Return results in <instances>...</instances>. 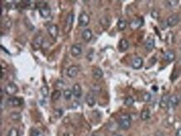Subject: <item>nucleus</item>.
Listing matches in <instances>:
<instances>
[{
  "mask_svg": "<svg viewBox=\"0 0 181 136\" xmlns=\"http://www.w3.org/2000/svg\"><path fill=\"white\" fill-rule=\"evenodd\" d=\"M134 99L132 98L131 96H129V97H127L126 99H125V105L126 106H132V105H134Z\"/></svg>",
  "mask_w": 181,
  "mask_h": 136,
  "instance_id": "c85d7f7f",
  "label": "nucleus"
},
{
  "mask_svg": "<svg viewBox=\"0 0 181 136\" xmlns=\"http://www.w3.org/2000/svg\"><path fill=\"white\" fill-rule=\"evenodd\" d=\"M119 126L122 130H129L131 126L130 116L129 114H123L119 118Z\"/></svg>",
  "mask_w": 181,
  "mask_h": 136,
  "instance_id": "f257e3e1",
  "label": "nucleus"
},
{
  "mask_svg": "<svg viewBox=\"0 0 181 136\" xmlns=\"http://www.w3.org/2000/svg\"><path fill=\"white\" fill-rule=\"evenodd\" d=\"M180 63H181V58H180Z\"/></svg>",
  "mask_w": 181,
  "mask_h": 136,
  "instance_id": "37998d69",
  "label": "nucleus"
},
{
  "mask_svg": "<svg viewBox=\"0 0 181 136\" xmlns=\"http://www.w3.org/2000/svg\"><path fill=\"white\" fill-rule=\"evenodd\" d=\"M143 99L144 102H149L151 99V94L150 93H145L143 96Z\"/></svg>",
  "mask_w": 181,
  "mask_h": 136,
  "instance_id": "72a5a7b5",
  "label": "nucleus"
},
{
  "mask_svg": "<svg viewBox=\"0 0 181 136\" xmlns=\"http://www.w3.org/2000/svg\"><path fill=\"white\" fill-rule=\"evenodd\" d=\"M40 91H41V94L43 95V97H44V98H47L49 96V87L47 86V85H44V86L42 87Z\"/></svg>",
  "mask_w": 181,
  "mask_h": 136,
  "instance_id": "cd10ccee",
  "label": "nucleus"
},
{
  "mask_svg": "<svg viewBox=\"0 0 181 136\" xmlns=\"http://www.w3.org/2000/svg\"><path fill=\"white\" fill-rule=\"evenodd\" d=\"M8 136H19V130L15 128H12L11 130L8 131Z\"/></svg>",
  "mask_w": 181,
  "mask_h": 136,
  "instance_id": "c756f323",
  "label": "nucleus"
},
{
  "mask_svg": "<svg viewBox=\"0 0 181 136\" xmlns=\"http://www.w3.org/2000/svg\"><path fill=\"white\" fill-rule=\"evenodd\" d=\"M10 118L13 121H19L22 118V115L19 112H13L12 114H10Z\"/></svg>",
  "mask_w": 181,
  "mask_h": 136,
  "instance_id": "a878e982",
  "label": "nucleus"
},
{
  "mask_svg": "<svg viewBox=\"0 0 181 136\" xmlns=\"http://www.w3.org/2000/svg\"><path fill=\"white\" fill-rule=\"evenodd\" d=\"M60 96H61V92L59 91V90H54L53 93H52V95H51V100L52 101H57V100H58L59 98H60Z\"/></svg>",
  "mask_w": 181,
  "mask_h": 136,
  "instance_id": "393cba45",
  "label": "nucleus"
},
{
  "mask_svg": "<svg viewBox=\"0 0 181 136\" xmlns=\"http://www.w3.org/2000/svg\"><path fill=\"white\" fill-rule=\"evenodd\" d=\"M179 103H180V99L177 95H171L170 98H169V108H175L179 105Z\"/></svg>",
  "mask_w": 181,
  "mask_h": 136,
  "instance_id": "2eb2a0df",
  "label": "nucleus"
},
{
  "mask_svg": "<svg viewBox=\"0 0 181 136\" xmlns=\"http://www.w3.org/2000/svg\"><path fill=\"white\" fill-rule=\"evenodd\" d=\"M169 96L168 93L166 94H164L161 99H160V101H159V107L161 109H166L169 107Z\"/></svg>",
  "mask_w": 181,
  "mask_h": 136,
  "instance_id": "1a4fd4ad",
  "label": "nucleus"
},
{
  "mask_svg": "<svg viewBox=\"0 0 181 136\" xmlns=\"http://www.w3.org/2000/svg\"><path fill=\"white\" fill-rule=\"evenodd\" d=\"M91 136H100V135H99L98 133H94V134H92V135Z\"/></svg>",
  "mask_w": 181,
  "mask_h": 136,
  "instance_id": "ea45409f",
  "label": "nucleus"
},
{
  "mask_svg": "<svg viewBox=\"0 0 181 136\" xmlns=\"http://www.w3.org/2000/svg\"><path fill=\"white\" fill-rule=\"evenodd\" d=\"M48 33L53 39H56L58 35V27L56 24H50L48 27Z\"/></svg>",
  "mask_w": 181,
  "mask_h": 136,
  "instance_id": "20e7f679",
  "label": "nucleus"
},
{
  "mask_svg": "<svg viewBox=\"0 0 181 136\" xmlns=\"http://www.w3.org/2000/svg\"><path fill=\"white\" fill-rule=\"evenodd\" d=\"M44 38L42 37L41 35H38L37 37H35V38L33 40V43H32V47L34 50H39L42 45L44 44Z\"/></svg>",
  "mask_w": 181,
  "mask_h": 136,
  "instance_id": "7ed1b4c3",
  "label": "nucleus"
},
{
  "mask_svg": "<svg viewBox=\"0 0 181 136\" xmlns=\"http://www.w3.org/2000/svg\"><path fill=\"white\" fill-rule=\"evenodd\" d=\"M112 136H122L121 135H119V134H113Z\"/></svg>",
  "mask_w": 181,
  "mask_h": 136,
  "instance_id": "a19ab883",
  "label": "nucleus"
},
{
  "mask_svg": "<svg viewBox=\"0 0 181 136\" xmlns=\"http://www.w3.org/2000/svg\"><path fill=\"white\" fill-rule=\"evenodd\" d=\"M144 24V19L143 18H138V19L133 20L130 23V29L133 30H137L142 25Z\"/></svg>",
  "mask_w": 181,
  "mask_h": 136,
  "instance_id": "0eeeda50",
  "label": "nucleus"
},
{
  "mask_svg": "<svg viewBox=\"0 0 181 136\" xmlns=\"http://www.w3.org/2000/svg\"><path fill=\"white\" fill-rule=\"evenodd\" d=\"M155 136H164V134H163L162 132H160V131H157L156 133L155 134Z\"/></svg>",
  "mask_w": 181,
  "mask_h": 136,
  "instance_id": "e433bc0d",
  "label": "nucleus"
},
{
  "mask_svg": "<svg viewBox=\"0 0 181 136\" xmlns=\"http://www.w3.org/2000/svg\"><path fill=\"white\" fill-rule=\"evenodd\" d=\"M103 71L100 68H95L93 71V77L95 80H100L103 77Z\"/></svg>",
  "mask_w": 181,
  "mask_h": 136,
  "instance_id": "4be33fe9",
  "label": "nucleus"
},
{
  "mask_svg": "<svg viewBox=\"0 0 181 136\" xmlns=\"http://www.w3.org/2000/svg\"><path fill=\"white\" fill-rule=\"evenodd\" d=\"M64 85H65V83L62 80H58L55 83V87L58 88V90H59L60 89H63Z\"/></svg>",
  "mask_w": 181,
  "mask_h": 136,
  "instance_id": "2f4dec72",
  "label": "nucleus"
},
{
  "mask_svg": "<svg viewBox=\"0 0 181 136\" xmlns=\"http://www.w3.org/2000/svg\"><path fill=\"white\" fill-rule=\"evenodd\" d=\"M167 3L169 7H175L179 4V1L177 0H173V1H167Z\"/></svg>",
  "mask_w": 181,
  "mask_h": 136,
  "instance_id": "473e14b6",
  "label": "nucleus"
},
{
  "mask_svg": "<svg viewBox=\"0 0 181 136\" xmlns=\"http://www.w3.org/2000/svg\"><path fill=\"white\" fill-rule=\"evenodd\" d=\"M79 102H77V101H74L73 102V105H72V108H77L78 106H79Z\"/></svg>",
  "mask_w": 181,
  "mask_h": 136,
  "instance_id": "c9c22d12",
  "label": "nucleus"
},
{
  "mask_svg": "<svg viewBox=\"0 0 181 136\" xmlns=\"http://www.w3.org/2000/svg\"><path fill=\"white\" fill-rule=\"evenodd\" d=\"M85 101L87 103V105L89 107H93L95 105V99H94V96L91 93H88L85 97Z\"/></svg>",
  "mask_w": 181,
  "mask_h": 136,
  "instance_id": "412c9836",
  "label": "nucleus"
},
{
  "mask_svg": "<svg viewBox=\"0 0 181 136\" xmlns=\"http://www.w3.org/2000/svg\"><path fill=\"white\" fill-rule=\"evenodd\" d=\"M73 94L74 95L76 98H80L82 96V89L81 86L79 84H75L73 86Z\"/></svg>",
  "mask_w": 181,
  "mask_h": 136,
  "instance_id": "aec40b11",
  "label": "nucleus"
},
{
  "mask_svg": "<svg viewBox=\"0 0 181 136\" xmlns=\"http://www.w3.org/2000/svg\"><path fill=\"white\" fill-rule=\"evenodd\" d=\"M31 136H44V134L38 130H32Z\"/></svg>",
  "mask_w": 181,
  "mask_h": 136,
  "instance_id": "7c9ffc66",
  "label": "nucleus"
},
{
  "mask_svg": "<svg viewBox=\"0 0 181 136\" xmlns=\"http://www.w3.org/2000/svg\"><path fill=\"white\" fill-rule=\"evenodd\" d=\"M8 104L9 105H11L13 107H18L19 105H21L22 104V100L18 98V97H12V98H9L8 100Z\"/></svg>",
  "mask_w": 181,
  "mask_h": 136,
  "instance_id": "6ab92c4d",
  "label": "nucleus"
},
{
  "mask_svg": "<svg viewBox=\"0 0 181 136\" xmlns=\"http://www.w3.org/2000/svg\"><path fill=\"white\" fill-rule=\"evenodd\" d=\"M180 22V17L178 14H172L166 20V24L168 27H174Z\"/></svg>",
  "mask_w": 181,
  "mask_h": 136,
  "instance_id": "423d86ee",
  "label": "nucleus"
},
{
  "mask_svg": "<svg viewBox=\"0 0 181 136\" xmlns=\"http://www.w3.org/2000/svg\"><path fill=\"white\" fill-rule=\"evenodd\" d=\"M117 27H118V29L119 31H123L127 27V22L125 19H119L118 24H117Z\"/></svg>",
  "mask_w": 181,
  "mask_h": 136,
  "instance_id": "5701e85b",
  "label": "nucleus"
},
{
  "mask_svg": "<svg viewBox=\"0 0 181 136\" xmlns=\"http://www.w3.org/2000/svg\"><path fill=\"white\" fill-rule=\"evenodd\" d=\"M74 13H69L68 17H67V19H66V32H68L72 29V25H73V23H74Z\"/></svg>",
  "mask_w": 181,
  "mask_h": 136,
  "instance_id": "9b49d317",
  "label": "nucleus"
},
{
  "mask_svg": "<svg viewBox=\"0 0 181 136\" xmlns=\"http://www.w3.org/2000/svg\"><path fill=\"white\" fill-rule=\"evenodd\" d=\"M81 37L85 42H87V43L89 42L91 40L92 37H93V33L91 31V29H84V31L82 32Z\"/></svg>",
  "mask_w": 181,
  "mask_h": 136,
  "instance_id": "ddd939ff",
  "label": "nucleus"
},
{
  "mask_svg": "<svg viewBox=\"0 0 181 136\" xmlns=\"http://www.w3.org/2000/svg\"><path fill=\"white\" fill-rule=\"evenodd\" d=\"M164 59L167 62H173L175 59V54L174 51L172 50H168L166 51L164 54V56H163Z\"/></svg>",
  "mask_w": 181,
  "mask_h": 136,
  "instance_id": "f8f14e48",
  "label": "nucleus"
},
{
  "mask_svg": "<svg viewBox=\"0 0 181 136\" xmlns=\"http://www.w3.org/2000/svg\"><path fill=\"white\" fill-rule=\"evenodd\" d=\"M175 136H181V129H179L176 132V135Z\"/></svg>",
  "mask_w": 181,
  "mask_h": 136,
  "instance_id": "4c0bfd02",
  "label": "nucleus"
},
{
  "mask_svg": "<svg viewBox=\"0 0 181 136\" xmlns=\"http://www.w3.org/2000/svg\"><path fill=\"white\" fill-rule=\"evenodd\" d=\"M78 73H79V68L75 65L70 66L67 70V75L69 76V78H75L77 76Z\"/></svg>",
  "mask_w": 181,
  "mask_h": 136,
  "instance_id": "f3484780",
  "label": "nucleus"
},
{
  "mask_svg": "<svg viewBox=\"0 0 181 136\" xmlns=\"http://www.w3.org/2000/svg\"><path fill=\"white\" fill-rule=\"evenodd\" d=\"M151 16H152V18L153 19H156L158 17H159V12L156 11V10H152V12H151Z\"/></svg>",
  "mask_w": 181,
  "mask_h": 136,
  "instance_id": "f704fd0d",
  "label": "nucleus"
},
{
  "mask_svg": "<svg viewBox=\"0 0 181 136\" xmlns=\"http://www.w3.org/2000/svg\"><path fill=\"white\" fill-rule=\"evenodd\" d=\"M4 91L8 95H13L17 93L18 91V87L14 83H8L4 88Z\"/></svg>",
  "mask_w": 181,
  "mask_h": 136,
  "instance_id": "f03ea898",
  "label": "nucleus"
},
{
  "mask_svg": "<svg viewBox=\"0 0 181 136\" xmlns=\"http://www.w3.org/2000/svg\"><path fill=\"white\" fill-rule=\"evenodd\" d=\"M63 98L66 99V100H69V99L72 98V95H73V90L67 89L63 91Z\"/></svg>",
  "mask_w": 181,
  "mask_h": 136,
  "instance_id": "bb28decb",
  "label": "nucleus"
},
{
  "mask_svg": "<svg viewBox=\"0 0 181 136\" xmlns=\"http://www.w3.org/2000/svg\"><path fill=\"white\" fill-rule=\"evenodd\" d=\"M3 110V100L1 99V111Z\"/></svg>",
  "mask_w": 181,
  "mask_h": 136,
  "instance_id": "58836bf2",
  "label": "nucleus"
},
{
  "mask_svg": "<svg viewBox=\"0 0 181 136\" xmlns=\"http://www.w3.org/2000/svg\"><path fill=\"white\" fill-rule=\"evenodd\" d=\"M63 136H69V134H68V133H64V134L63 135Z\"/></svg>",
  "mask_w": 181,
  "mask_h": 136,
  "instance_id": "79ce46f5",
  "label": "nucleus"
},
{
  "mask_svg": "<svg viewBox=\"0 0 181 136\" xmlns=\"http://www.w3.org/2000/svg\"><path fill=\"white\" fill-rule=\"evenodd\" d=\"M38 11H39V14H40V16H41L42 18H44V19H47V18H49V17L50 16V14H51V10H50V8L48 6L39 8V9H38Z\"/></svg>",
  "mask_w": 181,
  "mask_h": 136,
  "instance_id": "dca6fc26",
  "label": "nucleus"
},
{
  "mask_svg": "<svg viewBox=\"0 0 181 136\" xmlns=\"http://www.w3.org/2000/svg\"><path fill=\"white\" fill-rule=\"evenodd\" d=\"M129 47V43L127 39L125 38L120 39L119 43V50L120 52H125L126 50H128Z\"/></svg>",
  "mask_w": 181,
  "mask_h": 136,
  "instance_id": "4468645a",
  "label": "nucleus"
},
{
  "mask_svg": "<svg viewBox=\"0 0 181 136\" xmlns=\"http://www.w3.org/2000/svg\"><path fill=\"white\" fill-rule=\"evenodd\" d=\"M89 16L86 13H82L79 16V24L82 27H85L89 24Z\"/></svg>",
  "mask_w": 181,
  "mask_h": 136,
  "instance_id": "39448f33",
  "label": "nucleus"
},
{
  "mask_svg": "<svg viewBox=\"0 0 181 136\" xmlns=\"http://www.w3.org/2000/svg\"><path fill=\"white\" fill-rule=\"evenodd\" d=\"M150 110L147 109H143V110L141 111V113H140V118H141L142 120H147V119H150Z\"/></svg>",
  "mask_w": 181,
  "mask_h": 136,
  "instance_id": "b1692460",
  "label": "nucleus"
},
{
  "mask_svg": "<svg viewBox=\"0 0 181 136\" xmlns=\"http://www.w3.org/2000/svg\"><path fill=\"white\" fill-rule=\"evenodd\" d=\"M144 48L147 51H152L155 48V39L153 38H149L144 44Z\"/></svg>",
  "mask_w": 181,
  "mask_h": 136,
  "instance_id": "a211bd4d",
  "label": "nucleus"
},
{
  "mask_svg": "<svg viewBox=\"0 0 181 136\" xmlns=\"http://www.w3.org/2000/svg\"><path fill=\"white\" fill-rule=\"evenodd\" d=\"M82 54V48L80 44H73L71 47V54L74 57H78Z\"/></svg>",
  "mask_w": 181,
  "mask_h": 136,
  "instance_id": "9d476101",
  "label": "nucleus"
},
{
  "mask_svg": "<svg viewBox=\"0 0 181 136\" xmlns=\"http://www.w3.org/2000/svg\"><path fill=\"white\" fill-rule=\"evenodd\" d=\"M144 64V61L143 59L140 58V57H136L135 59H134V60L131 63L132 68L134 69H139V68H142Z\"/></svg>",
  "mask_w": 181,
  "mask_h": 136,
  "instance_id": "6e6552de",
  "label": "nucleus"
}]
</instances>
